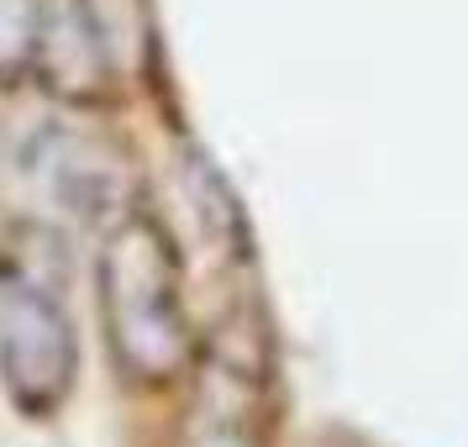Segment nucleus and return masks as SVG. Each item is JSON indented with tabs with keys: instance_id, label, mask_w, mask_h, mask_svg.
<instances>
[{
	"instance_id": "obj_6",
	"label": "nucleus",
	"mask_w": 468,
	"mask_h": 447,
	"mask_svg": "<svg viewBox=\"0 0 468 447\" xmlns=\"http://www.w3.org/2000/svg\"><path fill=\"white\" fill-rule=\"evenodd\" d=\"M48 0H0V85H16L37 64Z\"/></svg>"
},
{
	"instance_id": "obj_1",
	"label": "nucleus",
	"mask_w": 468,
	"mask_h": 447,
	"mask_svg": "<svg viewBox=\"0 0 468 447\" xmlns=\"http://www.w3.org/2000/svg\"><path fill=\"white\" fill-rule=\"evenodd\" d=\"M101 316L111 358L137 384L174 379L190 358V321L179 300V253L169 227L148 211H132L111 227L101 263Z\"/></svg>"
},
{
	"instance_id": "obj_4",
	"label": "nucleus",
	"mask_w": 468,
	"mask_h": 447,
	"mask_svg": "<svg viewBox=\"0 0 468 447\" xmlns=\"http://www.w3.org/2000/svg\"><path fill=\"white\" fill-rule=\"evenodd\" d=\"M122 179H127L122 158L106 148H95V143H80V153H69V158L53 164V185L69 200V211L90 216V221H101V216H116L122 221V216H132L122 206Z\"/></svg>"
},
{
	"instance_id": "obj_2",
	"label": "nucleus",
	"mask_w": 468,
	"mask_h": 447,
	"mask_svg": "<svg viewBox=\"0 0 468 447\" xmlns=\"http://www.w3.org/2000/svg\"><path fill=\"white\" fill-rule=\"evenodd\" d=\"M80 374V342L58 279L0 258V384L11 405L43 421L69 400Z\"/></svg>"
},
{
	"instance_id": "obj_5",
	"label": "nucleus",
	"mask_w": 468,
	"mask_h": 447,
	"mask_svg": "<svg viewBox=\"0 0 468 447\" xmlns=\"http://www.w3.org/2000/svg\"><path fill=\"white\" fill-rule=\"evenodd\" d=\"M185 174H190V190H195V200H200L206 232L221 237L227 253H248V216H242V206H237V190L227 185V174L216 169L200 148L185 158Z\"/></svg>"
},
{
	"instance_id": "obj_3",
	"label": "nucleus",
	"mask_w": 468,
	"mask_h": 447,
	"mask_svg": "<svg viewBox=\"0 0 468 447\" xmlns=\"http://www.w3.org/2000/svg\"><path fill=\"white\" fill-rule=\"evenodd\" d=\"M32 74L74 106H95L111 95V37L90 0H48Z\"/></svg>"
}]
</instances>
